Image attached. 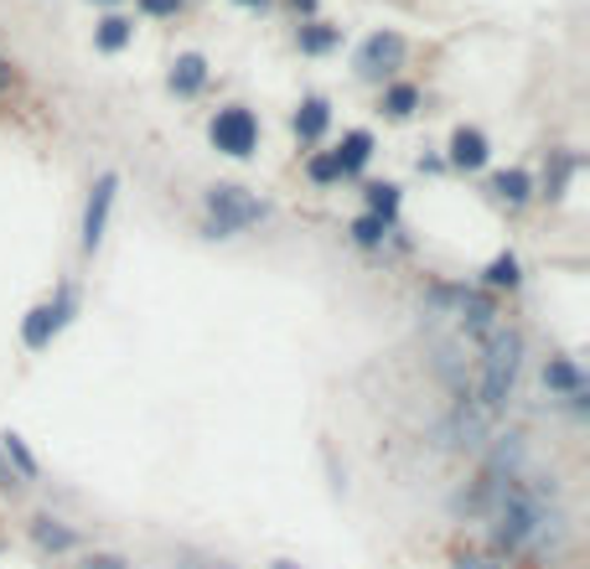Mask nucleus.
Wrapping results in <instances>:
<instances>
[{
  "mask_svg": "<svg viewBox=\"0 0 590 569\" xmlns=\"http://www.w3.org/2000/svg\"><path fill=\"white\" fill-rule=\"evenodd\" d=\"M518 373H523V332L518 326H492L487 357H482V384H476L472 399L497 419L518 394Z\"/></svg>",
  "mask_w": 590,
  "mask_h": 569,
  "instance_id": "nucleus-1",
  "label": "nucleus"
},
{
  "mask_svg": "<svg viewBox=\"0 0 590 569\" xmlns=\"http://www.w3.org/2000/svg\"><path fill=\"white\" fill-rule=\"evenodd\" d=\"M270 218V202L238 182H218L203 192V238H234Z\"/></svg>",
  "mask_w": 590,
  "mask_h": 569,
  "instance_id": "nucleus-2",
  "label": "nucleus"
},
{
  "mask_svg": "<svg viewBox=\"0 0 590 569\" xmlns=\"http://www.w3.org/2000/svg\"><path fill=\"white\" fill-rule=\"evenodd\" d=\"M259 115H254L249 104H223L218 115L207 119V140H213V151L228 155V161H249L259 151Z\"/></svg>",
  "mask_w": 590,
  "mask_h": 569,
  "instance_id": "nucleus-3",
  "label": "nucleus"
},
{
  "mask_svg": "<svg viewBox=\"0 0 590 569\" xmlns=\"http://www.w3.org/2000/svg\"><path fill=\"white\" fill-rule=\"evenodd\" d=\"M78 316V296H73V284H57V296L52 301H36L26 316H21V347L26 352H47L57 342V332Z\"/></svg>",
  "mask_w": 590,
  "mask_h": 569,
  "instance_id": "nucleus-4",
  "label": "nucleus"
},
{
  "mask_svg": "<svg viewBox=\"0 0 590 569\" xmlns=\"http://www.w3.org/2000/svg\"><path fill=\"white\" fill-rule=\"evenodd\" d=\"M405 57H409V42L384 26V32L363 36V47H357V57H353V73L363 84H384V78H394V73L405 67Z\"/></svg>",
  "mask_w": 590,
  "mask_h": 569,
  "instance_id": "nucleus-5",
  "label": "nucleus"
},
{
  "mask_svg": "<svg viewBox=\"0 0 590 569\" xmlns=\"http://www.w3.org/2000/svg\"><path fill=\"white\" fill-rule=\"evenodd\" d=\"M115 197H119V171H99L94 186H88V202H84V223H78V249L94 259L109 234V213H115Z\"/></svg>",
  "mask_w": 590,
  "mask_h": 569,
  "instance_id": "nucleus-6",
  "label": "nucleus"
},
{
  "mask_svg": "<svg viewBox=\"0 0 590 569\" xmlns=\"http://www.w3.org/2000/svg\"><path fill=\"white\" fill-rule=\"evenodd\" d=\"M436 305H451L466 332H492L497 326V296L492 290H466V284H436L430 290Z\"/></svg>",
  "mask_w": 590,
  "mask_h": 569,
  "instance_id": "nucleus-7",
  "label": "nucleus"
},
{
  "mask_svg": "<svg viewBox=\"0 0 590 569\" xmlns=\"http://www.w3.org/2000/svg\"><path fill=\"white\" fill-rule=\"evenodd\" d=\"M544 388L549 394H559V399H570V409L575 415H586V404H590V384H586V373H580V363L575 357H549L544 363Z\"/></svg>",
  "mask_w": 590,
  "mask_h": 569,
  "instance_id": "nucleus-8",
  "label": "nucleus"
},
{
  "mask_svg": "<svg viewBox=\"0 0 590 569\" xmlns=\"http://www.w3.org/2000/svg\"><path fill=\"white\" fill-rule=\"evenodd\" d=\"M492 161V140L476 125H455L451 146H446V167L451 171H487Z\"/></svg>",
  "mask_w": 590,
  "mask_h": 569,
  "instance_id": "nucleus-9",
  "label": "nucleus"
},
{
  "mask_svg": "<svg viewBox=\"0 0 590 569\" xmlns=\"http://www.w3.org/2000/svg\"><path fill=\"white\" fill-rule=\"evenodd\" d=\"M290 130H296V140H301V146H321V140H326V130H332V99L305 94V99L296 104V115H290Z\"/></svg>",
  "mask_w": 590,
  "mask_h": 569,
  "instance_id": "nucleus-10",
  "label": "nucleus"
},
{
  "mask_svg": "<svg viewBox=\"0 0 590 569\" xmlns=\"http://www.w3.org/2000/svg\"><path fill=\"white\" fill-rule=\"evenodd\" d=\"M207 78H213V67H207L203 52H176V63H171V73H167V88L176 99H197L207 88Z\"/></svg>",
  "mask_w": 590,
  "mask_h": 569,
  "instance_id": "nucleus-11",
  "label": "nucleus"
},
{
  "mask_svg": "<svg viewBox=\"0 0 590 569\" xmlns=\"http://www.w3.org/2000/svg\"><path fill=\"white\" fill-rule=\"evenodd\" d=\"M492 202H503L507 213H518V207H528L534 202V176L523 167H507V171H492V182H487Z\"/></svg>",
  "mask_w": 590,
  "mask_h": 569,
  "instance_id": "nucleus-12",
  "label": "nucleus"
},
{
  "mask_svg": "<svg viewBox=\"0 0 590 569\" xmlns=\"http://www.w3.org/2000/svg\"><path fill=\"white\" fill-rule=\"evenodd\" d=\"M373 151H378V140H373V130H342V140H337V167H342V176H363L368 171V161H373Z\"/></svg>",
  "mask_w": 590,
  "mask_h": 569,
  "instance_id": "nucleus-13",
  "label": "nucleus"
},
{
  "mask_svg": "<svg viewBox=\"0 0 590 569\" xmlns=\"http://www.w3.org/2000/svg\"><path fill=\"white\" fill-rule=\"evenodd\" d=\"M575 171H580V155L575 151H549V161H544V186L534 192V197L544 202H565V192H570Z\"/></svg>",
  "mask_w": 590,
  "mask_h": 569,
  "instance_id": "nucleus-14",
  "label": "nucleus"
},
{
  "mask_svg": "<svg viewBox=\"0 0 590 569\" xmlns=\"http://www.w3.org/2000/svg\"><path fill=\"white\" fill-rule=\"evenodd\" d=\"M32 544L42 554H73L78 549V528L63 518H52V513H36L32 518Z\"/></svg>",
  "mask_w": 590,
  "mask_h": 569,
  "instance_id": "nucleus-15",
  "label": "nucleus"
},
{
  "mask_svg": "<svg viewBox=\"0 0 590 569\" xmlns=\"http://www.w3.org/2000/svg\"><path fill=\"white\" fill-rule=\"evenodd\" d=\"M399 207H405L399 182H363V213H373V218H384L388 228H394V223H399Z\"/></svg>",
  "mask_w": 590,
  "mask_h": 569,
  "instance_id": "nucleus-16",
  "label": "nucleus"
},
{
  "mask_svg": "<svg viewBox=\"0 0 590 569\" xmlns=\"http://www.w3.org/2000/svg\"><path fill=\"white\" fill-rule=\"evenodd\" d=\"M420 104H425V94L415 84H388L384 99H378V115L394 119V125H405V119L420 115Z\"/></svg>",
  "mask_w": 590,
  "mask_h": 569,
  "instance_id": "nucleus-17",
  "label": "nucleus"
},
{
  "mask_svg": "<svg viewBox=\"0 0 590 569\" xmlns=\"http://www.w3.org/2000/svg\"><path fill=\"white\" fill-rule=\"evenodd\" d=\"M518 284H523V259H518L513 249H503L487 269H482V290H492V296H503V290H518Z\"/></svg>",
  "mask_w": 590,
  "mask_h": 569,
  "instance_id": "nucleus-18",
  "label": "nucleus"
},
{
  "mask_svg": "<svg viewBox=\"0 0 590 569\" xmlns=\"http://www.w3.org/2000/svg\"><path fill=\"white\" fill-rule=\"evenodd\" d=\"M296 47H301L305 57H326V52L342 47V26H332V21H305L301 32H296Z\"/></svg>",
  "mask_w": 590,
  "mask_h": 569,
  "instance_id": "nucleus-19",
  "label": "nucleus"
},
{
  "mask_svg": "<svg viewBox=\"0 0 590 569\" xmlns=\"http://www.w3.org/2000/svg\"><path fill=\"white\" fill-rule=\"evenodd\" d=\"M130 42H136V21L119 17V11H109V17L94 26V47L99 52H125Z\"/></svg>",
  "mask_w": 590,
  "mask_h": 569,
  "instance_id": "nucleus-20",
  "label": "nucleus"
},
{
  "mask_svg": "<svg viewBox=\"0 0 590 569\" xmlns=\"http://www.w3.org/2000/svg\"><path fill=\"white\" fill-rule=\"evenodd\" d=\"M0 455H6V466L17 471L21 482H36V476H42V466H36L32 445H26V440H21L17 430H6V436H0Z\"/></svg>",
  "mask_w": 590,
  "mask_h": 569,
  "instance_id": "nucleus-21",
  "label": "nucleus"
},
{
  "mask_svg": "<svg viewBox=\"0 0 590 569\" xmlns=\"http://www.w3.org/2000/svg\"><path fill=\"white\" fill-rule=\"evenodd\" d=\"M388 234H394V228H388L384 218H373V213H357V218L347 223V238H353L357 249H384Z\"/></svg>",
  "mask_w": 590,
  "mask_h": 569,
  "instance_id": "nucleus-22",
  "label": "nucleus"
},
{
  "mask_svg": "<svg viewBox=\"0 0 590 569\" xmlns=\"http://www.w3.org/2000/svg\"><path fill=\"white\" fill-rule=\"evenodd\" d=\"M305 182L311 186H337L342 182V167L332 151H311L305 155Z\"/></svg>",
  "mask_w": 590,
  "mask_h": 569,
  "instance_id": "nucleus-23",
  "label": "nucleus"
},
{
  "mask_svg": "<svg viewBox=\"0 0 590 569\" xmlns=\"http://www.w3.org/2000/svg\"><path fill=\"white\" fill-rule=\"evenodd\" d=\"M136 6H140V17L171 21V17H182V6H186V0H136Z\"/></svg>",
  "mask_w": 590,
  "mask_h": 569,
  "instance_id": "nucleus-24",
  "label": "nucleus"
},
{
  "mask_svg": "<svg viewBox=\"0 0 590 569\" xmlns=\"http://www.w3.org/2000/svg\"><path fill=\"white\" fill-rule=\"evenodd\" d=\"M455 569H507L497 565L492 554H476V549H455Z\"/></svg>",
  "mask_w": 590,
  "mask_h": 569,
  "instance_id": "nucleus-25",
  "label": "nucleus"
},
{
  "mask_svg": "<svg viewBox=\"0 0 590 569\" xmlns=\"http://www.w3.org/2000/svg\"><path fill=\"white\" fill-rule=\"evenodd\" d=\"M78 569H130V559L125 554H88Z\"/></svg>",
  "mask_w": 590,
  "mask_h": 569,
  "instance_id": "nucleus-26",
  "label": "nucleus"
},
{
  "mask_svg": "<svg viewBox=\"0 0 590 569\" xmlns=\"http://www.w3.org/2000/svg\"><path fill=\"white\" fill-rule=\"evenodd\" d=\"M11 88H17V63H11V57H0V99H6Z\"/></svg>",
  "mask_w": 590,
  "mask_h": 569,
  "instance_id": "nucleus-27",
  "label": "nucleus"
},
{
  "mask_svg": "<svg viewBox=\"0 0 590 569\" xmlns=\"http://www.w3.org/2000/svg\"><path fill=\"white\" fill-rule=\"evenodd\" d=\"M0 486H6V492H21V486H26V482L17 476V471L6 466V455H0Z\"/></svg>",
  "mask_w": 590,
  "mask_h": 569,
  "instance_id": "nucleus-28",
  "label": "nucleus"
},
{
  "mask_svg": "<svg viewBox=\"0 0 590 569\" xmlns=\"http://www.w3.org/2000/svg\"><path fill=\"white\" fill-rule=\"evenodd\" d=\"M420 171H430V176H440V171H446V155H420Z\"/></svg>",
  "mask_w": 590,
  "mask_h": 569,
  "instance_id": "nucleus-29",
  "label": "nucleus"
},
{
  "mask_svg": "<svg viewBox=\"0 0 590 569\" xmlns=\"http://www.w3.org/2000/svg\"><path fill=\"white\" fill-rule=\"evenodd\" d=\"M290 6H296L301 17H317V6H321V0H290Z\"/></svg>",
  "mask_w": 590,
  "mask_h": 569,
  "instance_id": "nucleus-30",
  "label": "nucleus"
},
{
  "mask_svg": "<svg viewBox=\"0 0 590 569\" xmlns=\"http://www.w3.org/2000/svg\"><path fill=\"white\" fill-rule=\"evenodd\" d=\"M234 6H249V11H265L270 0H234Z\"/></svg>",
  "mask_w": 590,
  "mask_h": 569,
  "instance_id": "nucleus-31",
  "label": "nucleus"
},
{
  "mask_svg": "<svg viewBox=\"0 0 590 569\" xmlns=\"http://www.w3.org/2000/svg\"><path fill=\"white\" fill-rule=\"evenodd\" d=\"M88 6H109V11H115V6H119V0H88Z\"/></svg>",
  "mask_w": 590,
  "mask_h": 569,
  "instance_id": "nucleus-32",
  "label": "nucleus"
}]
</instances>
